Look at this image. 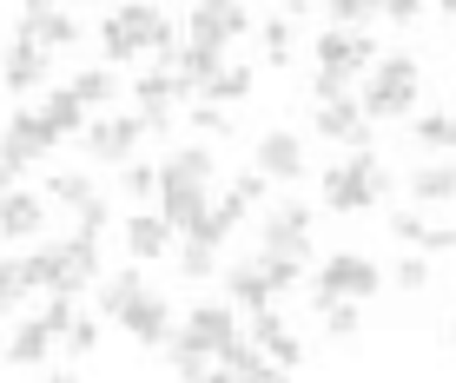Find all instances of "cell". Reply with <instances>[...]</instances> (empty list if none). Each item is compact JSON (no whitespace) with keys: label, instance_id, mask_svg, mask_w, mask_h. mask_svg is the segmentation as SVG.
I'll return each instance as SVG.
<instances>
[{"label":"cell","instance_id":"6da1fadb","mask_svg":"<svg viewBox=\"0 0 456 383\" xmlns=\"http://www.w3.org/2000/svg\"><path fill=\"white\" fill-rule=\"evenodd\" d=\"M384 185H390V172H384V159H377L370 146H357L344 166H324V212H370L377 199H384Z\"/></svg>","mask_w":456,"mask_h":383},{"label":"cell","instance_id":"7a4b0ae2","mask_svg":"<svg viewBox=\"0 0 456 383\" xmlns=\"http://www.w3.org/2000/svg\"><path fill=\"white\" fill-rule=\"evenodd\" d=\"M370 79H364V93H357V106H364V119H403L417 106V79H423V67L411 53H384V60H370L364 67Z\"/></svg>","mask_w":456,"mask_h":383},{"label":"cell","instance_id":"3957f363","mask_svg":"<svg viewBox=\"0 0 456 383\" xmlns=\"http://www.w3.org/2000/svg\"><path fill=\"white\" fill-rule=\"evenodd\" d=\"M258 258L311 265V205H297V199L265 205V218H258Z\"/></svg>","mask_w":456,"mask_h":383},{"label":"cell","instance_id":"277c9868","mask_svg":"<svg viewBox=\"0 0 456 383\" xmlns=\"http://www.w3.org/2000/svg\"><path fill=\"white\" fill-rule=\"evenodd\" d=\"M53 146H60V133L40 119V106H13V113H7V139H0V172L13 179V172H27Z\"/></svg>","mask_w":456,"mask_h":383},{"label":"cell","instance_id":"5b68a950","mask_svg":"<svg viewBox=\"0 0 456 383\" xmlns=\"http://www.w3.org/2000/svg\"><path fill=\"white\" fill-rule=\"evenodd\" d=\"M73 139H80L86 159H100V166H126L146 133H139V113H100V119L86 113V126H80Z\"/></svg>","mask_w":456,"mask_h":383},{"label":"cell","instance_id":"8992f818","mask_svg":"<svg viewBox=\"0 0 456 383\" xmlns=\"http://www.w3.org/2000/svg\"><path fill=\"white\" fill-rule=\"evenodd\" d=\"M311 53H318V67L324 73H344V79H364V67L377 60V40L364 34V27H318V46H311Z\"/></svg>","mask_w":456,"mask_h":383},{"label":"cell","instance_id":"52a82bcc","mask_svg":"<svg viewBox=\"0 0 456 383\" xmlns=\"http://www.w3.org/2000/svg\"><path fill=\"white\" fill-rule=\"evenodd\" d=\"M377 284H384V271L370 258H357V251H331V258L318 265V278H311V297H370Z\"/></svg>","mask_w":456,"mask_h":383},{"label":"cell","instance_id":"ba28073f","mask_svg":"<svg viewBox=\"0 0 456 383\" xmlns=\"http://www.w3.org/2000/svg\"><path fill=\"white\" fill-rule=\"evenodd\" d=\"M245 27H251L245 0H199L192 20H185V46H218V53H225Z\"/></svg>","mask_w":456,"mask_h":383},{"label":"cell","instance_id":"9c48e42d","mask_svg":"<svg viewBox=\"0 0 456 383\" xmlns=\"http://www.w3.org/2000/svg\"><path fill=\"white\" fill-rule=\"evenodd\" d=\"M7 265H13V284H20V291H67V297L86 291V284L60 265V245H34V251H20V258H7Z\"/></svg>","mask_w":456,"mask_h":383},{"label":"cell","instance_id":"30bf717a","mask_svg":"<svg viewBox=\"0 0 456 383\" xmlns=\"http://www.w3.org/2000/svg\"><path fill=\"white\" fill-rule=\"evenodd\" d=\"M113 20L139 40V53H159V60H172V46H179V34H172V20H166V7H159V0H126V7H113Z\"/></svg>","mask_w":456,"mask_h":383},{"label":"cell","instance_id":"8fae6325","mask_svg":"<svg viewBox=\"0 0 456 383\" xmlns=\"http://www.w3.org/2000/svg\"><path fill=\"white\" fill-rule=\"evenodd\" d=\"M46 79H53V53L34 40H13V46H0V86L7 93H40Z\"/></svg>","mask_w":456,"mask_h":383},{"label":"cell","instance_id":"7c38bea8","mask_svg":"<svg viewBox=\"0 0 456 383\" xmlns=\"http://www.w3.org/2000/svg\"><path fill=\"white\" fill-rule=\"evenodd\" d=\"M13 40H34V46H46V53H67V46L80 40V20L67 13V0H60V7H27V20H20Z\"/></svg>","mask_w":456,"mask_h":383},{"label":"cell","instance_id":"4fadbf2b","mask_svg":"<svg viewBox=\"0 0 456 383\" xmlns=\"http://www.w3.org/2000/svg\"><path fill=\"white\" fill-rule=\"evenodd\" d=\"M251 344L265 350V357H272V371H297V363H305V344L291 338L285 324H278V305H265V311H251V330H245Z\"/></svg>","mask_w":456,"mask_h":383},{"label":"cell","instance_id":"5bb4252c","mask_svg":"<svg viewBox=\"0 0 456 383\" xmlns=\"http://www.w3.org/2000/svg\"><path fill=\"white\" fill-rule=\"evenodd\" d=\"M206 199H212V185H199V179H159V192H152V212H159L172 232H185L199 212H206Z\"/></svg>","mask_w":456,"mask_h":383},{"label":"cell","instance_id":"9a60e30c","mask_svg":"<svg viewBox=\"0 0 456 383\" xmlns=\"http://www.w3.org/2000/svg\"><path fill=\"white\" fill-rule=\"evenodd\" d=\"M119 324L133 330V344H166L172 330H179V317H172V305H166L159 291H139L133 305L119 311Z\"/></svg>","mask_w":456,"mask_h":383},{"label":"cell","instance_id":"2e32d148","mask_svg":"<svg viewBox=\"0 0 456 383\" xmlns=\"http://www.w3.org/2000/svg\"><path fill=\"white\" fill-rule=\"evenodd\" d=\"M318 133L338 139V146H370V119H364V106H357L351 93H338V100H318Z\"/></svg>","mask_w":456,"mask_h":383},{"label":"cell","instance_id":"e0dca14e","mask_svg":"<svg viewBox=\"0 0 456 383\" xmlns=\"http://www.w3.org/2000/svg\"><path fill=\"white\" fill-rule=\"evenodd\" d=\"M258 172L265 179H278V185H291V179H305V139L297 133H258Z\"/></svg>","mask_w":456,"mask_h":383},{"label":"cell","instance_id":"ac0fdd59","mask_svg":"<svg viewBox=\"0 0 456 383\" xmlns=\"http://www.w3.org/2000/svg\"><path fill=\"white\" fill-rule=\"evenodd\" d=\"M40 232H46V199L7 185L0 192V238H40Z\"/></svg>","mask_w":456,"mask_h":383},{"label":"cell","instance_id":"d6986e66","mask_svg":"<svg viewBox=\"0 0 456 383\" xmlns=\"http://www.w3.org/2000/svg\"><path fill=\"white\" fill-rule=\"evenodd\" d=\"M185 338H199V344H206V350H218V344H225V338H239V311H232V305H218V297H206V305H192V311H185Z\"/></svg>","mask_w":456,"mask_h":383},{"label":"cell","instance_id":"ffe728a7","mask_svg":"<svg viewBox=\"0 0 456 383\" xmlns=\"http://www.w3.org/2000/svg\"><path fill=\"white\" fill-rule=\"evenodd\" d=\"M172 238H179V232H172L166 218L152 212V205H146V212H133V218H126V251H133L139 265H146V258H166V251H172Z\"/></svg>","mask_w":456,"mask_h":383},{"label":"cell","instance_id":"44dd1931","mask_svg":"<svg viewBox=\"0 0 456 383\" xmlns=\"http://www.w3.org/2000/svg\"><path fill=\"white\" fill-rule=\"evenodd\" d=\"M225 291H232V311H265V305H278V291H272V278H265V265L251 258V265H232L225 271Z\"/></svg>","mask_w":456,"mask_h":383},{"label":"cell","instance_id":"7402d4cb","mask_svg":"<svg viewBox=\"0 0 456 383\" xmlns=\"http://www.w3.org/2000/svg\"><path fill=\"white\" fill-rule=\"evenodd\" d=\"M411 199L417 205H450L456 199V166L450 159H423V166L411 172Z\"/></svg>","mask_w":456,"mask_h":383},{"label":"cell","instance_id":"603a6c76","mask_svg":"<svg viewBox=\"0 0 456 383\" xmlns=\"http://www.w3.org/2000/svg\"><path fill=\"white\" fill-rule=\"evenodd\" d=\"M46 350H53V330H46L40 317L13 324V338H7V363H20V371H40V363H46Z\"/></svg>","mask_w":456,"mask_h":383},{"label":"cell","instance_id":"cb8c5ba5","mask_svg":"<svg viewBox=\"0 0 456 383\" xmlns=\"http://www.w3.org/2000/svg\"><path fill=\"white\" fill-rule=\"evenodd\" d=\"M159 350H166V371H172V377H192V383L212 377V350L199 344V338H185V330H172Z\"/></svg>","mask_w":456,"mask_h":383},{"label":"cell","instance_id":"d4e9b609","mask_svg":"<svg viewBox=\"0 0 456 383\" xmlns=\"http://www.w3.org/2000/svg\"><path fill=\"white\" fill-rule=\"evenodd\" d=\"M212 172H218V152L212 146H172L159 159V179H199V185H212Z\"/></svg>","mask_w":456,"mask_h":383},{"label":"cell","instance_id":"484cf974","mask_svg":"<svg viewBox=\"0 0 456 383\" xmlns=\"http://www.w3.org/2000/svg\"><path fill=\"white\" fill-rule=\"evenodd\" d=\"M185 93H192V86H185V79L172 73L166 60H159V67H152L146 79H133V100H139V106H179Z\"/></svg>","mask_w":456,"mask_h":383},{"label":"cell","instance_id":"4316f807","mask_svg":"<svg viewBox=\"0 0 456 383\" xmlns=\"http://www.w3.org/2000/svg\"><path fill=\"white\" fill-rule=\"evenodd\" d=\"M60 265H67L80 284H93V278H100V232H73V238H60Z\"/></svg>","mask_w":456,"mask_h":383},{"label":"cell","instance_id":"83f0119b","mask_svg":"<svg viewBox=\"0 0 456 383\" xmlns=\"http://www.w3.org/2000/svg\"><path fill=\"white\" fill-rule=\"evenodd\" d=\"M40 119H46V126H53V133H60V139H73V133H80V126H86V106H80V100H73V93H67V86H53V93H46V100H40Z\"/></svg>","mask_w":456,"mask_h":383},{"label":"cell","instance_id":"f1b7e54d","mask_svg":"<svg viewBox=\"0 0 456 383\" xmlns=\"http://www.w3.org/2000/svg\"><path fill=\"white\" fill-rule=\"evenodd\" d=\"M172 258H179L185 278H212V271H218V245H206V238H192V232H179V238H172Z\"/></svg>","mask_w":456,"mask_h":383},{"label":"cell","instance_id":"f546056e","mask_svg":"<svg viewBox=\"0 0 456 383\" xmlns=\"http://www.w3.org/2000/svg\"><path fill=\"white\" fill-rule=\"evenodd\" d=\"M311 305H318V317H324V330H331V338H357V330H364L357 297H311Z\"/></svg>","mask_w":456,"mask_h":383},{"label":"cell","instance_id":"4dcf8cb0","mask_svg":"<svg viewBox=\"0 0 456 383\" xmlns=\"http://www.w3.org/2000/svg\"><path fill=\"white\" fill-rule=\"evenodd\" d=\"M113 86H119V79L106 73V67H86V73H73V79H67V93L86 106V113H100V106L113 100Z\"/></svg>","mask_w":456,"mask_h":383},{"label":"cell","instance_id":"1f68e13d","mask_svg":"<svg viewBox=\"0 0 456 383\" xmlns=\"http://www.w3.org/2000/svg\"><path fill=\"white\" fill-rule=\"evenodd\" d=\"M199 93H206L212 106H225V100H245V93H251V67H218L212 79H199Z\"/></svg>","mask_w":456,"mask_h":383},{"label":"cell","instance_id":"d6a6232c","mask_svg":"<svg viewBox=\"0 0 456 383\" xmlns=\"http://www.w3.org/2000/svg\"><path fill=\"white\" fill-rule=\"evenodd\" d=\"M411 139L423 152H450L456 146V113H423L417 126H411Z\"/></svg>","mask_w":456,"mask_h":383},{"label":"cell","instance_id":"836d02e7","mask_svg":"<svg viewBox=\"0 0 456 383\" xmlns=\"http://www.w3.org/2000/svg\"><path fill=\"white\" fill-rule=\"evenodd\" d=\"M139 291H146V278H139V271H113V278L100 284V311H106V317H119Z\"/></svg>","mask_w":456,"mask_h":383},{"label":"cell","instance_id":"e575fe53","mask_svg":"<svg viewBox=\"0 0 456 383\" xmlns=\"http://www.w3.org/2000/svg\"><path fill=\"white\" fill-rule=\"evenodd\" d=\"M119 192L133 205H152V192H159V166H133V159H126V166H119Z\"/></svg>","mask_w":456,"mask_h":383},{"label":"cell","instance_id":"d590c367","mask_svg":"<svg viewBox=\"0 0 456 383\" xmlns=\"http://www.w3.org/2000/svg\"><path fill=\"white\" fill-rule=\"evenodd\" d=\"M86 192H93V179H86V172H53L40 199H46V205H67V212H73V205H80Z\"/></svg>","mask_w":456,"mask_h":383},{"label":"cell","instance_id":"8d00e7d4","mask_svg":"<svg viewBox=\"0 0 456 383\" xmlns=\"http://www.w3.org/2000/svg\"><path fill=\"white\" fill-rule=\"evenodd\" d=\"M73 218H80V232H106V225H113V199H106V192L93 185L86 199L73 205Z\"/></svg>","mask_w":456,"mask_h":383},{"label":"cell","instance_id":"74e56055","mask_svg":"<svg viewBox=\"0 0 456 383\" xmlns=\"http://www.w3.org/2000/svg\"><path fill=\"white\" fill-rule=\"evenodd\" d=\"M265 192H272V179H265V172L251 166V172H239V179L225 185V199H239L245 212H258V205H265Z\"/></svg>","mask_w":456,"mask_h":383},{"label":"cell","instance_id":"f35d334b","mask_svg":"<svg viewBox=\"0 0 456 383\" xmlns=\"http://www.w3.org/2000/svg\"><path fill=\"white\" fill-rule=\"evenodd\" d=\"M100 53L113 60V67H119V60H133V53H139V40L126 34V27L113 20V13H106V20H100Z\"/></svg>","mask_w":456,"mask_h":383},{"label":"cell","instance_id":"ab89813d","mask_svg":"<svg viewBox=\"0 0 456 383\" xmlns=\"http://www.w3.org/2000/svg\"><path fill=\"white\" fill-rule=\"evenodd\" d=\"M258 46H265L272 67H285V60H291V20H265L258 27Z\"/></svg>","mask_w":456,"mask_h":383},{"label":"cell","instance_id":"60d3db41","mask_svg":"<svg viewBox=\"0 0 456 383\" xmlns=\"http://www.w3.org/2000/svg\"><path fill=\"white\" fill-rule=\"evenodd\" d=\"M324 13H331L338 27H364V20H377V0H318Z\"/></svg>","mask_w":456,"mask_h":383},{"label":"cell","instance_id":"b9f144b4","mask_svg":"<svg viewBox=\"0 0 456 383\" xmlns=\"http://www.w3.org/2000/svg\"><path fill=\"white\" fill-rule=\"evenodd\" d=\"M60 338H67L73 357H93V350H100V324H93V317H73V324L60 330Z\"/></svg>","mask_w":456,"mask_h":383},{"label":"cell","instance_id":"7bdbcfd3","mask_svg":"<svg viewBox=\"0 0 456 383\" xmlns=\"http://www.w3.org/2000/svg\"><path fill=\"white\" fill-rule=\"evenodd\" d=\"M192 126H199V133H212L218 146L232 139V119H225V106H212V100H199V106H192Z\"/></svg>","mask_w":456,"mask_h":383},{"label":"cell","instance_id":"ee69618b","mask_svg":"<svg viewBox=\"0 0 456 383\" xmlns=\"http://www.w3.org/2000/svg\"><path fill=\"white\" fill-rule=\"evenodd\" d=\"M40 324H46V330L60 338V330L73 324V297H67V291H46V311H40Z\"/></svg>","mask_w":456,"mask_h":383},{"label":"cell","instance_id":"f6af8a7d","mask_svg":"<svg viewBox=\"0 0 456 383\" xmlns=\"http://www.w3.org/2000/svg\"><path fill=\"white\" fill-rule=\"evenodd\" d=\"M423 7H430V0H377V13H384V20H397V27H417Z\"/></svg>","mask_w":456,"mask_h":383},{"label":"cell","instance_id":"bcb514c9","mask_svg":"<svg viewBox=\"0 0 456 383\" xmlns=\"http://www.w3.org/2000/svg\"><path fill=\"white\" fill-rule=\"evenodd\" d=\"M390 278H397V291H430V265H423V258H403Z\"/></svg>","mask_w":456,"mask_h":383},{"label":"cell","instance_id":"7dc6e473","mask_svg":"<svg viewBox=\"0 0 456 383\" xmlns=\"http://www.w3.org/2000/svg\"><path fill=\"white\" fill-rule=\"evenodd\" d=\"M390 232H397L403 245H417V251H423V232H430V225H423L417 212H397V218H390Z\"/></svg>","mask_w":456,"mask_h":383},{"label":"cell","instance_id":"c3c4849f","mask_svg":"<svg viewBox=\"0 0 456 383\" xmlns=\"http://www.w3.org/2000/svg\"><path fill=\"white\" fill-rule=\"evenodd\" d=\"M338 93H351V79H344V73H324V67H318V79H311V100H338Z\"/></svg>","mask_w":456,"mask_h":383},{"label":"cell","instance_id":"681fc988","mask_svg":"<svg viewBox=\"0 0 456 383\" xmlns=\"http://www.w3.org/2000/svg\"><path fill=\"white\" fill-rule=\"evenodd\" d=\"M13 305H20V284H13V265H7V251H0V317Z\"/></svg>","mask_w":456,"mask_h":383},{"label":"cell","instance_id":"f907efd6","mask_svg":"<svg viewBox=\"0 0 456 383\" xmlns=\"http://www.w3.org/2000/svg\"><path fill=\"white\" fill-rule=\"evenodd\" d=\"M423 251H456V225H436V232H423Z\"/></svg>","mask_w":456,"mask_h":383},{"label":"cell","instance_id":"816d5d0a","mask_svg":"<svg viewBox=\"0 0 456 383\" xmlns=\"http://www.w3.org/2000/svg\"><path fill=\"white\" fill-rule=\"evenodd\" d=\"M285 7H291V13H311V7H318V0H285Z\"/></svg>","mask_w":456,"mask_h":383},{"label":"cell","instance_id":"f5cc1de1","mask_svg":"<svg viewBox=\"0 0 456 383\" xmlns=\"http://www.w3.org/2000/svg\"><path fill=\"white\" fill-rule=\"evenodd\" d=\"M436 7H444V20H450V27H456V0H436Z\"/></svg>","mask_w":456,"mask_h":383},{"label":"cell","instance_id":"db71d44e","mask_svg":"<svg viewBox=\"0 0 456 383\" xmlns=\"http://www.w3.org/2000/svg\"><path fill=\"white\" fill-rule=\"evenodd\" d=\"M27 7H60V0H27Z\"/></svg>","mask_w":456,"mask_h":383},{"label":"cell","instance_id":"11a10c76","mask_svg":"<svg viewBox=\"0 0 456 383\" xmlns=\"http://www.w3.org/2000/svg\"><path fill=\"white\" fill-rule=\"evenodd\" d=\"M450 344H456V324H450Z\"/></svg>","mask_w":456,"mask_h":383}]
</instances>
